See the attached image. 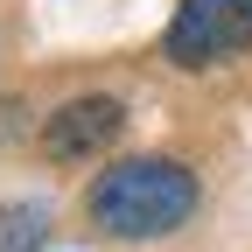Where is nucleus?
Segmentation results:
<instances>
[{
    "label": "nucleus",
    "mask_w": 252,
    "mask_h": 252,
    "mask_svg": "<svg viewBox=\"0 0 252 252\" xmlns=\"http://www.w3.org/2000/svg\"><path fill=\"white\" fill-rule=\"evenodd\" d=\"M196 210V175L168 154H133L91 182V217L112 238H161Z\"/></svg>",
    "instance_id": "nucleus-1"
},
{
    "label": "nucleus",
    "mask_w": 252,
    "mask_h": 252,
    "mask_svg": "<svg viewBox=\"0 0 252 252\" xmlns=\"http://www.w3.org/2000/svg\"><path fill=\"white\" fill-rule=\"evenodd\" d=\"M252 42V0H182L168 21V63L210 70Z\"/></svg>",
    "instance_id": "nucleus-2"
},
{
    "label": "nucleus",
    "mask_w": 252,
    "mask_h": 252,
    "mask_svg": "<svg viewBox=\"0 0 252 252\" xmlns=\"http://www.w3.org/2000/svg\"><path fill=\"white\" fill-rule=\"evenodd\" d=\"M126 126V112H119V98H70L63 112H49V126H42V147L56 154V161H77V154H91V147H105L112 133Z\"/></svg>",
    "instance_id": "nucleus-3"
},
{
    "label": "nucleus",
    "mask_w": 252,
    "mask_h": 252,
    "mask_svg": "<svg viewBox=\"0 0 252 252\" xmlns=\"http://www.w3.org/2000/svg\"><path fill=\"white\" fill-rule=\"evenodd\" d=\"M42 238H49L42 203H0V252H35Z\"/></svg>",
    "instance_id": "nucleus-4"
}]
</instances>
